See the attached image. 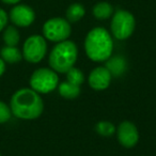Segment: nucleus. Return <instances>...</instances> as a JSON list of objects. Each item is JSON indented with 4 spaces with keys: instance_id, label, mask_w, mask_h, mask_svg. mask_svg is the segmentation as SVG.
<instances>
[{
    "instance_id": "dca6fc26",
    "label": "nucleus",
    "mask_w": 156,
    "mask_h": 156,
    "mask_svg": "<svg viewBox=\"0 0 156 156\" xmlns=\"http://www.w3.org/2000/svg\"><path fill=\"white\" fill-rule=\"evenodd\" d=\"M3 42L5 46H17L20 40V34L16 27L7 26L3 29Z\"/></svg>"
},
{
    "instance_id": "39448f33",
    "label": "nucleus",
    "mask_w": 156,
    "mask_h": 156,
    "mask_svg": "<svg viewBox=\"0 0 156 156\" xmlns=\"http://www.w3.org/2000/svg\"><path fill=\"white\" fill-rule=\"evenodd\" d=\"M136 20L130 12L126 10H118L113 13L110 23L112 37L117 40H126L134 33Z\"/></svg>"
},
{
    "instance_id": "a211bd4d",
    "label": "nucleus",
    "mask_w": 156,
    "mask_h": 156,
    "mask_svg": "<svg viewBox=\"0 0 156 156\" xmlns=\"http://www.w3.org/2000/svg\"><path fill=\"white\" fill-rule=\"evenodd\" d=\"M115 126L109 121H100L95 125V132L103 137H110L115 133Z\"/></svg>"
},
{
    "instance_id": "f3484780",
    "label": "nucleus",
    "mask_w": 156,
    "mask_h": 156,
    "mask_svg": "<svg viewBox=\"0 0 156 156\" xmlns=\"http://www.w3.org/2000/svg\"><path fill=\"white\" fill-rule=\"evenodd\" d=\"M65 74H66V80L73 85L81 86L85 83V75H83V71H80L77 67H72Z\"/></svg>"
},
{
    "instance_id": "f257e3e1",
    "label": "nucleus",
    "mask_w": 156,
    "mask_h": 156,
    "mask_svg": "<svg viewBox=\"0 0 156 156\" xmlns=\"http://www.w3.org/2000/svg\"><path fill=\"white\" fill-rule=\"evenodd\" d=\"M12 115L22 120H34L41 117L44 102L41 95L31 88H22L12 95L10 101Z\"/></svg>"
},
{
    "instance_id": "f8f14e48",
    "label": "nucleus",
    "mask_w": 156,
    "mask_h": 156,
    "mask_svg": "<svg viewBox=\"0 0 156 156\" xmlns=\"http://www.w3.org/2000/svg\"><path fill=\"white\" fill-rule=\"evenodd\" d=\"M0 58L5 63L14 64L23 59V54L16 46H5L0 50Z\"/></svg>"
},
{
    "instance_id": "9b49d317",
    "label": "nucleus",
    "mask_w": 156,
    "mask_h": 156,
    "mask_svg": "<svg viewBox=\"0 0 156 156\" xmlns=\"http://www.w3.org/2000/svg\"><path fill=\"white\" fill-rule=\"evenodd\" d=\"M105 62V66L110 72L112 77H120L125 73L127 69V62L125 58L121 56H111Z\"/></svg>"
},
{
    "instance_id": "20e7f679",
    "label": "nucleus",
    "mask_w": 156,
    "mask_h": 156,
    "mask_svg": "<svg viewBox=\"0 0 156 156\" xmlns=\"http://www.w3.org/2000/svg\"><path fill=\"white\" fill-rule=\"evenodd\" d=\"M29 83L31 89H33L39 94H48L58 87V73L48 67L37 69L32 73Z\"/></svg>"
},
{
    "instance_id": "9d476101",
    "label": "nucleus",
    "mask_w": 156,
    "mask_h": 156,
    "mask_svg": "<svg viewBox=\"0 0 156 156\" xmlns=\"http://www.w3.org/2000/svg\"><path fill=\"white\" fill-rule=\"evenodd\" d=\"M112 75L106 66H96L91 71L88 78V83L94 91H104L110 86Z\"/></svg>"
},
{
    "instance_id": "6e6552de",
    "label": "nucleus",
    "mask_w": 156,
    "mask_h": 156,
    "mask_svg": "<svg viewBox=\"0 0 156 156\" xmlns=\"http://www.w3.org/2000/svg\"><path fill=\"white\" fill-rule=\"evenodd\" d=\"M119 143L126 149H132L139 141V132L137 126L130 121H123L115 129Z\"/></svg>"
},
{
    "instance_id": "4be33fe9",
    "label": "nucleus",
    "mask_w": 156,
    "mask_h": 156,
    "mask_svg": "<svg viewBox=\"0 0 156 156\" xmlns=\"http://www.w3.org/2000/svg\"><path fill=\"white\" fill-rule=\"evenodd\" d=\"M1 1L5 5H17L22 0H1Z\"/></svg>"
},
{
    "instance_id": "1a4fd4ad",
    "label": "nucleus",
    "mask_w": 156,
    "mask_h": 156,
    "mask_svg": "<svg viewBox=\"0 0 156 156\" xmlns=\"http://www.w3.org/2000/svg\"><path fill=\"white\" fill-rule=\"evenodd\" d=\"M9 18L16 27H29L35 20V13L32 8L26 5H16L10 11Z\"/></svg>"
},
{
    "instance_id": "7ed1b4c3",
    "label": "nucleus",
    "mask_w": 156,
    "mask_h": 156,
    "mask_svg": "<svg viewBox=\"0 0 156 156\" xmlns=\"http://www.w3.org/2000/svg\"><path fill=\"white\" fill-rule=\"evenodd\" d=\"M78 58L77 45L73 41L59 42L54 46L48 57L50 69L57 73H66L69 69L75 66Z\"/></svg>"
},
{
    "instance_id": "0eeeda50",
    "label": "nucleus",
    "mask_w": 156,
    "mask_h": 156,
    "mask_svg": "<svg viewBox=\"0 0 156 156\" xmlns=\"http://www.w3.org/2000/svg\"><path fill=\"white\" fill-rule=\"evenodd\" d=\"M47 52V43L43 35H30L23 45V58L29 63H39Z\"/></svg>"
},
{
    "instance_id": "423d86ee",
    "label": "nucleus",
    "mask_w": 156,
    "mask_h": 156,
    "mask_svg": "<svg viewBox=\"0 0 156 156\" xmlns=\"http://www.w3.org/2000/svg\"><path fill=\"white\" fill-rule=\"evenodd\" d=\"M43 37L55 43L69 40L72 33L71 23L62 17H54L46 20L43 25Z\"/></svg>"
},
{
    "instance_id": "5701e85b",
    "label": "nucleus",
    "mask_w": 156,
    "mask_h": 156,
    "mask_svg": "<svg viewBox=\"0 0 156 156\" xmlns=\"http://www.w3.org/2000/svg\"><path fill=\"white\" fill-rule=\"evenodd\" d=\"M0 156H1V154H0Z\"/></svg>"
},
{
    "instance_id": "f03ea898",
    "label": "nucleus",
    "mask_w": 156,
    "mask_h": 156,
    "mask_svg": "<svg viewBox=\"0 0 156 156\" xmlns=\"http://www.w3.org/2000/svg\"><path fill=\"white\" fill-rule=\"evenodd\" d=\"M85 51L90 60L105 62L113 52L112 35L103 27H95L85 39Z\"/></svg>"
},
{
    "instance_id": "6ab92c4d",
    "label": "nucleus",
    "mask_w": 156,
    "mask_h": 156,
    "mask_svg": "<svg viewBox=\"0 0 156 156\" xmlns=\"http://www.w3.org/2000/svg\"><path fill=\"white\" fill-rule=\"evenodd\" d=\"M12 117V111L10 106H8L5 102L0 101V124L8 122Z\"/></svg>"
},
{
    "instance_id": "2eb2a0df",
    "label": "nucleus",
    "mask_w": 156,
    "mask_h": 156,
    "mask_svg": "<svg viewBox=\"0 0 156 156\" xmlns=\"http://www.w3.org/2000/svg\"><path fill=\"white\" fill-rule=\"evenodd\" d=\"M85 7L80 3H73L66 10V20L69 23H77L85 16Z\"/></svg>"
},
{
    "instance_id": "ddd939ff",
    "label": "nucleus",
    "mask_w": 156,
    "mask_h": 156,
    "mask_svg": "<svg viewBox=\"0 0 156 156\" xmlns=\"http://www.w3.org/2000/svg\"><path fill=\"white\" fill-rule=\"evenodd\" d=\"M58 91L62 98H66V100H74V98H78L80 94V86H76L73 83H69V81H64L58 85Z\"/></svg>"
},
{
    "instance_id": "412c9836",
    "label": "nucleus",
    "mask_w": 156,
    "mask_h": 156,
    "mask_svg": "<svg viewBox=\"0 0 156 156\" xmlns=\"http://www.w3.org/2000/svg\"><path fill=\"white\" fill-rule=\"evenodd\" d=\"M5 64L7 63L5 62V61L2 60V59L0 58V77L5 74Z\"/></svg>"
},
{
    "instance_id": "4468645a",
    "label": "nucleus",
    "mask_w": 156,
    "mask_h": 156,
    "mask_svg": "<svg viewBox=\"0 0 156 156\" xmlns=\"http://www.w3.org/2000/svg\"><path fill=\"white\" fill-rule=\"evenodd\" d=\"M92 13L96 20H108L113 15V7L110 3L102 1V2H98L94 5L92 9Z\"/></svg>"
},
{
    "instance_id": "aec40b11",
    "label": "nucleus",
    "mask_w": 156,
    "mask_h": 156,
    "mask_svg": "<svg viewBox=\"0 0 156 156\" xmlns=\"http://www.w3.org/2000/svg\"><path fill=\"white\" fill-rule=\"evenodd\" d=\"M8 20H9V16H8L7 12L3 9H0V32L7 27Z\"/></svg>"
}]
</instances>
